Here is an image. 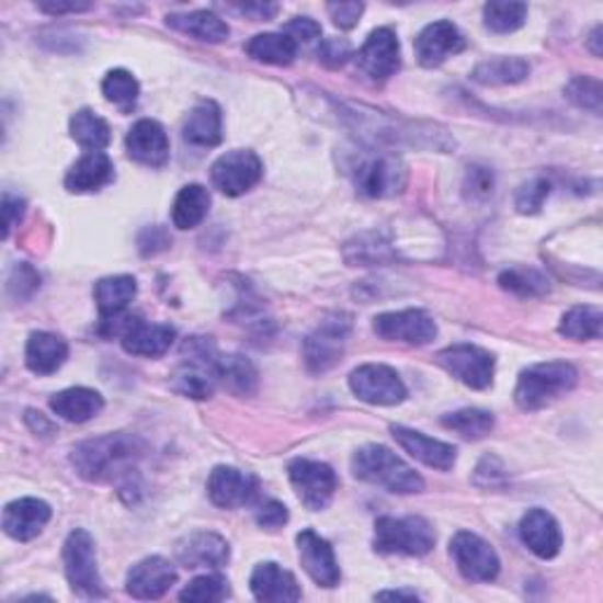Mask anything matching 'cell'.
Wrapping results in <instances>:
<instances>
[{
  "mask_svg": "<svg viewBox=\"0 0 603 603\" xmlns=\"http://www.w3.org/2000/svg\"><path fill=\"white\" fill-rule=\"evenodd\" d=\"M145 453V443L130 434H106L78 443L71 451V465L86 481H111L130 476Z\"/></svg>",
  "mask_w": 603,
  "mask_h": 603,
  "instance_id": "1",
  "label": "cell"
},
{
  "mask_svg": "<svg viewBox=\"0 0 603 603\" xmlns=\"http://www.w3.org/2000/svg\"><path fill=\"white\" fill-rule=\"evenodd\" d=\"M352 471L356 479L385 488L389 493L412 496L424 490L422 476L406 465L399 455L391 453L387 446H377V443H371V446H363L354 453Z\"/></svg>",
  "mask_w": 603,
  "mask_h": 603,
  "instance_id": "2",
  "label": "cell"
},
{
  "mask_svg": "<svg viewBox=\"0 0 603 603\" xmlns=\"http://www.w3.org/2000/svg\"><path fill=\"white\" fill-rule=\"evenodd\" d=\"M578 385V371L566 361L535 363L519 375L514 401L521 410H539Z\"/></svg>",
  "mask_w": 603,
  "mask_h": 603,
  "instance_id": "3",
  "label": "cell"
},
{
  "mask_svg": "<svg viewBox=\"0 0 603 603\" xmlns=\"http://www.w3.org/2000/svg\"><path fill=\"white\" fill-rule=\"evenodd\" d=\"M436 545L432 523L422 516H383L375 523L373 547L379 554H403V557H424Z\"/></svg>",
  "mask_w": 603,
  "mask_h": 603,
  "instance_id": "4",
  "label": "cell"
},
{
  "mask_svg": "<svg viewBox=\"0 0 603 603\" xmlns=\"http://www.w3.org/2000/svg\"><path fill=\"white\" fill-rule=\"evenodd\" d=\"M65 570L71 590L83 599H104L106 590L98 570L94 539L88 531L76 528L65 543Z\"/></svg>",
  "mask_w": 603,
  "mask_h": 603,
  "instance_id": "5",
  "label": "cell"
},
{
  "mask_svg": "<svg viewBox=\"0 0 603 603\" xmlns=\"http://www.w3.org/2000/svg\"><path fill=\"white\" fill-rule=\"evenodd\" d=\"M352 335V316L332 314L316 328L305 342V363L309 373L323 375L338 366Z\"/></svg>",
  "mask_w": 603,
  "mask_h": 603,
  "instance_id": "6",
  "label": "cell"
},
{
  "mask_svg": "<svg viewBox=\"0 0 603 603\" xmlns=\"http://www.w3.org/2000/svg\"><path fill=\"white\" fill-rule=\"evenodd\" d=\"M354 182L363 196L389 198L401 194L408 184V168L399 156L379 153L359 161L354 168Z\"/></svg>",
  "mask_w": 603,
  "mask_h": 603,
  "instance_id": "7",
  "label": "cell"
},
{
  "mask_svg": "<svg viewBox=\"0 0 603 603\" xmlns=\"http://www.w3.org/2000/svg\"><path fill=\"white\" fill-rule=\"evenodd\" d=\"M288 476L299 502L311 512L326 510L338 490V474L332 471L330 465L319 463V459H293Z\"/></svg>",
  "mask_w": 603,
  "mask_h": 603,
  "instance_id": "8",
  "label": "cell"
},
{
  "mask_svg": "<svg viewBox=\"0 0 603 603\" xmlns=\"http://www.w3.org/2000/svg\"><path fill=\"white\" fill-rule=\"evenodd\" d=\"M439 366L446 368L457 383L469 389H488L493 385L496 359L476 344H453L439 352Z\"/></svg>",
  "mask_w": 603,
  "mask_h": 603,
  "instance_id": "9",
  "label": "cell"
},
{
  "mask_svg": "<svg viewBox=\"0 0 603 603\" xmlns=\"http://www.w3.org/2000/svg\"><path fill=\"white\" fill-rule=\"evenodd\" d=\"M104 323H111V332L121 338L123 349L133 356H145V359L163 356L174 342V328L166 323L141 321L137 316H125V319L118 316V319L104 321Z\"/></svg>",
  "mask_w": 603,
  "mask_h": 603,
  "instance_id": "10",
  "label": "cell"
},
{
  "mask_svg": "<svg viewBox=\"0 0 603 603\" xmlns=\"http://www.w3.org/2000/svg\"><path fill=\"white\" fill-rule=\"evenodd\" d=\"M349 387L363 403L371 406H399L406 401V385L394 368L383 363H366L349 375Z\"/></svg>",
  "mask_w": 603,
  "mask_h": 603,
  "instance_id": "11",
  "label": "cell"
},
{
  "mask_svg": "<svg viewBox=\"0 0 603 603\" xmlns=\"http://www.w3.org/2000/svg\"><path fill=\"white\" fill-rule=\"evenodd\" d=\"M215 189L227 196H243L262 180V161L255 151L234 149L221 153L211 168Z\"/></svg>",
  "mask_w": 603,
  "mask_h": 603,
  "instance_id": "12",
  "label": "cell"
},
{
  "mask_svg": "<svg viewBox=\"0 0 603 603\" xmlns=\"http://www.w3.org/2000/svg\"><path fill=\"white\" fill-rule=\"evenodd\" d=\"M359 71L373 83H385L401 67V45L394 29L383 26L371 31L356 55Z\"/></svg>",
  "mask_w": 603,
  "mask_h": 603,
  "instance_id": "13",
  "label": "cell"
},
{
  "mask_svg": "<svg viewBox=\"0 0 603 603\" xmlns=\"http://www.w3.org/2000/svg\"><path fill=\"white\" fill-rule=\"evenodd\" d=\"M451 557L463 578L471 582H490L500 576V559L483 537L474 533H457L451 539Z\"/></svg>",
  "mask_w": 603,
  "mask_h": 603,
  "instance_id": "14",
  "label": "cell"
},
{
  "mask_svg": "<svg viewBox=\"0 0 603 603\" xmlns=\"http://www.w3.org/2000/svg\"><path fill=\"white\" fill-rule=\"evenodd\" d=\"M373 330L383 340L416 344V346H424V344L434 342L436 332H439L432 316L422 309L379 314V316H375Z\"/></svg>",
  "mask_w": 603,
  "mask_h": 603,
  "instance_id": "15",
  "label": "cell"
},
{
  "mask_svg": "<svg viewBox=\"0 0 603 603\" xmlns=\"http://www.w3.org/2000/svg\"><path fill=\"white\" fill-rule=\"evenodd\" d=\"M467 47V41L453 22L441 20L420 31L416 38V57L422 67L434 69L441 67L448 57L463 53Z\"/></svg>",
  "mask_w": 603,
  "mask_h": 603,
  "instance_id": "16",
  "label": "cell"
},
{
  "mask_svg": "<svg viewBox=\"0 0 603 603\" xmlns=\"http://www.w3.org/2000/svg\"><path fill=\"white\" fill-rule=\"evenodd\" d=\"M297 549L302 568L319 587H335L340 584V566L326 537L314 531H302L297 535Z\"/></svg>",
  "mask_w": 603,
  "mask_h": 603,
  "instance_id": "17",
  "label": "cell"
},
{
  "mask_svg": "<svg viewBox=\"0 0 603 603\" xmlns=\"http://www.w3.org/2000/svg\"><path fill=\"white\" fill-rule=\"evenodd\" d=\"M125 147L133 161L147 168H163L170 161L168 133L161 123L151 118H141L133 125Z\"/></svg>",
  "mask_w": 603,
  "mask_h": 603,
  "instance_id": "18",
  "label": "cell"
},
{
  "mask_svg": "<svg viewBox=\"0 0 603 603\" xmlns=\"http://www.w3.org/2000/svg\"><path fill=\"white\" fill-rule=\"evenodd\" d=\"M208 496L221 510H236L255 500L258 479L236 467H215L208 479Z\"/></svg>",
  "mask_w": 603,
  "mask_h": 603,
  "instance_id": "19",
  "label": "cell"
},
{
  "mask_svg": "<svg viewBox=\"0 0 603 603\" xmlns=\"http://www.w3.org/2000/svg\"><path fill=\"white\" fill-rule=\"evenodd\" d=\"M178 561L184 568H221L229 561V543L221 535L211 531H196L184 535L178 547Z\"/></svg>",
  "mask_w": 603,
  "mask_h": 603,
  "instance_id": "20",
  "label": "cell"
},
{
  "mask_svg": "<svg viewBox=\"0 0 603 603\" xmlns=\"http://www.w3.org/2000/svg\"><path fill=\"white\" fill-rule=\"evenodd\" d=\"M174 582H178V570H174V566L163 557H149L133 566L125 590L135 599L153 601L168 594Z\"/></svg>",
  "mask_w": 603,
  "mask_h": 603,
  "instance_id": "21",
  "label": "cell"
},
{
  "mask_svg": "<svg viewBox=\"0 0 603 603\" xmlns=\"http://www.w3.org/2000/svg\"><path fill=\"white\" fill-rule=\"evenodd\" d=\"M53 519L50 504L38 498H22L5 507L3 512V531L18 539V543H29L43 533L47 521Z\"/></svg>",
  "mask_w": 603,
  "mask_h": 603,
  "instance_id": "22",
  "label": "cell"
},
{
  "mask_svg": "<svg viewBox=\"0 0 603 603\" xmlns=\"http://www.w3.org/2000/svg\"><path fill=\"white\" fill-rule=\"evenodd\" d=\"M389 432L396 439V443H399V446L410 457L420 459L422 465L441 469V471L453 469L455 459H457V451L451 446V443L430 439V436H424L422 432L408 430V426H403V424H391Z\"/></svg>",
  "mask_w": 603,
  "mask_h": 603,
  "instance_id": "23",
  "label": "cell"
},
{
  "mask_svg": "<svg viewBox=\"0 0 603 603\" xmlns=\"http://www.w3.org/2000/svg\"><path fill=\"white\" fill-rule=\"evenodd\" d=\"M519 533L523 545H526L535 557L554 559L561 551L564 535L557 519L545 510H531L519 523Z\"/></svg>",
  "mask_w": 603,
  "mask_h": 603,
  "instance_id": "24",
  "label": "cell"
},
{
  "mask_svg": "<svg viewBox=\"0 0 603 603\" xmlns=\"http://www.w3.org/2000/svg\"><path fill=\"white\" fill-rule=\"evenodd\" d=\"M250 592L258 601L266 603H293L302 599V590L293 573L283 570L278 564H260L250 576Z\"/></svg>",
  "mask_w": 603,
  "mask_h": 603,
  "instance_id": "25",
  "label": "cell"
},
{
  "mask_svg": "<svg viewBox=\"0 0 603 603\" xmlns=\"http://www.w3.org/2000/svg\"><path fill=\"white\" fill-rule=\"evenodd\" d=\"M114 163L104 151H88L69 168L65 186L71 194H92L114 182Z\"/></svg>",
  "mask_w": 603,
  "mask_h": 603,
  "instance_id": "26",
  "label": "cell"
},
{
  "mask_svg": "<svg viewBox=\"0 0 603 603\" xmlns=\"http://www.w3.org/2000/svg\"><path fill=\"white\" fill-rule=\"evenodd\" d=\"M69 359V344L55 332H34L26 342V366L36 375H53Z\"/></svg>",
  "mask_w": 603,
  "mask_h": 603,
  "instance_id": "27",
  "label": "cell"
},
{
  "mask_svg": "<svg viewBox=\"0 0 603 603\" xmlns=\"http://www.w3.org/2000/svg\"><path fill=\"white\" fill-rule=\"evenodd\" d=\"M184 141L194 147H217L221 141V109L213 100H201L182 128Z\"/></svg>",
  "mask_w": 603,
  "mask_h": 603,
  "instance_id": "28",
  "label": "cell"
},
{
  "mask_svg": "<svg viewBox=\"0 0 603 603\" xmlns=\"http://www.w3.org/2000/svg\"><path fill=\"white\" fill-rule=\"evenodd\" d=\"M50 408L57 412L61 420L67 422H88L94 416H100L104 408V399L100 391L88 389V387H71L55 394L50 399Z\"/></svg>",
  "mask_w": 603,
  "mask_h": 603,
  "instance_id": "29",
  "label": "cell"
},
{
  "mask_svg": "<svg viewBox=\"0 0 603 603\" xmlns=\"http://www.w3.org/2000/svg\"><path fill=\"white\" fill-rule=\"evenodd\" d=\"M137 295V281L133 276H109L94 285V302L102 321H114L123 311L130 307V302Z\"/></svg>",
  "mask_w": 603,
  "mask_h": 603,
  "instance_id": "30",
  "label": "cell"
},
{
  "mask_svg": "<svg viewBox=\"0 0 603 603\" xmlns=\"http://www.w3.org/2000/svg\"><path fill=\"white\" fill-rule=\"evenodd\" d=\"M168 26L180 31V34L192 36L203 43H221L229 38V26L225 20H219L215 12L196 10L186 14H168Z\"/></svg>",
  "mask_w": 603,
  "mask_h": 603,
  "instance_id": "31",
  "label": "cell"
},
{
  "mask_svg": "<svg viewBox=\"0 0 603 603\" xmlns=\"http://www.w3.org/2000/svg\"><path fill=\"white\" fill-rule=\"evenodd\" d=\"M215 377H217V385H221L236 396H250L258 387L255 366H252L246 356H238V354H231V356L219 354Z\"/></svg>",
  "mask_w": 603,
  "mask_h": 603,
  "instance_id": "32",
  "label": "cell"
},
{
  "mask_svg": "<svg viewBox=\"0 0 603 603\" xmlns=\"http://www.w3.org/2000/svg\"><path fill=\"white\" fill-rule=\"evenodd\" d=\"M211 211V194L201 184H189L172 203V225L186 231L198 227Z\"/></svg>",
  "mask_w": 603,
  "mask_h": 603,
  "instance_id": "33",
  "label": "cell"
},
{
  "mask_svg": "<svg viewBox=\"0 0 603 603\" xmlns=\"http://www.w3.org/2000/svg\"><path fill=\"white\" fill-rule=\"evenodd\" d=\"M531 73V65L521 57H493L488 61H481L474 69L471 78L481 86H514L526 81Z\"/></svg>",
  "mask_w": 603,
  "mask_h": 603,
  "instance_id": "34",
  "label": "cell"
},
{
  "mask_svg": "<svg viewBox=\"0 0 603 603\" xmlns=\"http://www.w3.org/2000/svg\"><path fill=\"white\" fill-rule=\"evenodd\" d=\"M246 53L252 59L264 61V65L288 67L297 57V43L291 36H285L283 31L281 34H260L246 45Z\"/></svg>",
  "mask_w": 603,
  "mask_h": 603,
  "instance_id": "35",
  "label": "cell"
},
{
  "mask_svg": "<svg viewBox=\"0 0 603 603\" xmlns=\"http://www.w3.org/2000/svg\"><path fill=\"white\" fill-rule=\"evenodd\" d=\"M71 137L88 151H102L109 147L111 141V128L109 123L94 114L92 109H81L76 111L69 123Z\"/></svg>",
  "mask_w": 603,
  "mask_h": 603,
  "instance_id": "36",
  "label": "cell"
},
{
  "mask_svg": "<svg viewBox=\"0 0 603 603\" xmlns=\"http://www.w3.org/2000/svg\"><path fill=\"white\" fill-rule=\"evenodd\" d=\"M441 424L463 439L479 441L493 432L496 418H493V412H488V410L465 408V410H455V412H448V416H443Z\"/></svg>",
  "mask_w": 603,
  "mask_h": 603,
  "instance_id": "37",
  "label": "cell"
},
{
  "mask_svg": "<svg viewBox=\"0 0 603 603\" xmlns=\"http://www.w3.org/2000/svg\"><path fill=\"white\" fill-rule=\"evenodd\" d=\"M603 330V314L596 307H573L564 314L559 332L568 340H599Z\"/></svg>",
  "mask_w": 603,
  "mask_h": 603,
  "instance_id": "38",
  "label": "cell"
},
{
  "mask_svg": "<svg viewBox=\"0 0 603 603\" xmlns=\"http://www.w3.org/2000/svg\"><path fill=\"white\" fill-rule=\"evenodd\" d=\"M102 92L111 104H116L123 111V114H130L139 100V83L130 71L114 69L104 76Z\"/></svg>",
  "mask_w": 603,
  "mask_h": 603,
  "instance_id": "39",
  "label": "cell"
},
{
  "mask_svg": "<svg viewBox=\"0 0 603 603\" xmlns=\"http://www.w3.org/2000/svg\"><path fill=\"white\" fill-rule=\"evenodd\" d=\"M498 283H500V288L510 291L519 297H539V295L549 293V281L545 274H539L537 269L512 266L500 274Z\"/></svg>",
  "mask_w": 603,
  "mask_h": 603,
  "instance_id": "40",
  "label": "cell"
},
{
  "mask_svg": "<svg viewBox=\"0 0 603 603\" xmlns=\"http://www.w3.org/2000/svg\"><path fill=\"white\" fill-rule=\"evenodd\" d=\"M526 3H488L483 8V22L493 34H512L526 24Z\"/></svg>",
  "mask_w": 603,
  "mask_h": 603,
  "instance_id": "41",
  "label": "cell"
},
{
  "mask_svg": "<svg viewBox=\"0 0 603 603\" xmlns=\"http://www.w3.org/2000/svg\"><path fill=\"white\" fill-rule=\"evenodd\" d=\"M227 596H229V582L221 576H201L189 582L180 592V599L189 603H213Z\"/></svg>",
  "mask_w": 603,
  "mask_h": 603,
  "instance_id": "42",
  "label": "cell"
},
{
  "mask_svg": "<svg viewBox=\"0 0 603 603\" xmlns=\"http://www.w3.org/2000/svg\"><path fill=\"white\" fill-rule=\"evenodd\" d=\"M566 98L580 109L592 111V114H601V83L596 78L578 76L566 88Z\"/></svg>",
  "mask_w": 603,
  "mask_h": 603,
  "instance_id": "43",
  "label": "cell"
},
{
  "mask_svg": "<svg viewBox=\"0 0 603 603\" xmlns=\"http://www.w3.org/2000/svg\"><path fill=\"white\" fill-rule=\"evenodd\" d=\"M549 192H551V184L543 178H535V180L526 182L516 192V211L521 215L539 213V208H543L545 201L549 198Z\"/></svg>",
  "mask_w": 603,
  "mask_h": 603,
  "instance_id": "44",
  "label": "cell"
},
{
  "mask_svg": "<svg viewBox=\"0 0 603 603\" xmlns=\"http://www.w3.org/2000/svg\"><path fill=\"white\" fill-rule=\"evenodd\" d=\"M352 57V45H349L344 38H323L319 47V59L326 67L338 69L346 65V59Z\"/></svg>",
  "mask_w": 603,
  "mask_h": 603,
  "instance_id": "45",
  "label": "cell"
},
{
  "mask_svg": "<svg viewBox=\"0 0 603 603\" xmlns=\"http://www.w3.org/2000/svg\"><path fill=\"white\" fill-rule=\"evenodd\" d=\"M288 519H291L288 507H285L283 502H276V500L264 502L260 507V510H258V514H255V521L260 523L262 528H266V531L283 528L285 523H288Z\"/></svg>",
  "mask_w": 603,
  "mask_h": 603,
  "instance_id": "46",
  "label": "cell"
},
{
  "mask_svg": "<svg viewBox=\"0 0 603 603\" xmlns=\"http://www.w3.org/2000/svg\"><path fill=\"white\" fill-rule=\"evenodd\" d=\"M283 34L291 36L297 43V47H299L302 43L307 45V43H311L316 38H321V24L314 22L311 18H295L293 22H288V24L283 26Z\"/></svg>",
  "mask_w": 603,
  "mask_h": 603,
  "instance_id": "47",
  "label": "cell"
},
{
  "mask_svg": "<svg viewBox=\"0 0 603 603\" xmlns=\"http://www.w3.org/2000/svg\"><path fill=\"white\" fill-rule=\"evenodd\" d=\"M363 10H366V5L363 3H328V12H330L332 22H335V26H340L344 31L354 29L359 24Z\"/></svg>",
  "mask_w": 603,
  "mask_h": 603,
  "instance_id": "48",
  "label": "cell"
},
{
  "mask_svg": "<svg viewBox=\"0 0 603 603\" xmlns=\"http://www.w3.org/2000/svg\"><path fill=\"white\" fill-rule=\"evenodd\" d=\"M24 208H26V203L20 196H12L10 192L3 194V236L5 238L22 221Z\"/></svg>",
  "mask_w": 603,
  "mask_h": 603,
  "instance_id": "49",
  "label": "cell"
},
{
  "mask_svg": "<svg viewBox=\"0 0 603 603\" xmlns=\"http://www.w3.org/2000/svg\"><path fill=\"white\" fill-rule=\"evenodd\" d=\"M471 186L474 196H488L493 194V172L486 168H469L467 189Z\"/></svg>",
  "mask_w": 603,
  "mask_h": 603,
  "instance_id": "50",
  "label": "cell"
},
{
  "mask_svg": "<svg viewBox=\"0 0 603 603\" xmlns=\"http://www.w3.org/2000/svg\"><path fill=\"white\" fill-rule=\"evenodd\" d=\"M236 10L241 14H248L252 20H272L278 12V5L274 3H246V5H236Z\"/></svg>",
  "mask_w": 603,
  "mask_h": 603,
  "instance_id": "51",
  "label": "cell"
},
{
  "mask_svg": "<svg viewBox=\"0 0 603 603\" xmlns=\"http://www.w3.org/2000/svg\"><path fill=\"white\" fill-rule=\"evenodd\" d=\"M38 8L47 14H53V18H59V14H67V12H86L92 5L90 3H38Z\"/></svg>",
  "mask_w": 603,
  "mask_h": 603,
  "instance_id": "52",
  "label": "cell"
},
{
  "mask_svg": "<svg viewBox=\"0 0 603 603\" xmlns=\"http://www.w3.org/2000/svg\"><path fill=\"white\" fill-rule=\"evenodd\" d=\"M375 599H408V601H416L418 594L416 592H379Z\"/></svg>",
  "mask_w": 603,
  "mask_h": 603,
  "instance_id": "53",
  "label": "cell"
},
{
  "mask_svg": "<svg viewBox=\"0 0 603 603\" xmlns=\"http://www.w3.org/2000/svg\"><path fill=\"white\" fill-rule=\"evenodd\" d=\"M601 31H603V29L596 26V29L592 31V36H590V50H592L596 57H601V53H603V50H601V45H599V43H601Z\"/></svg>",
  "mask_w": 603,
  "mask_h": 603,
  "instance_id": "54",
  "label": "cell"
}]
</instances>
